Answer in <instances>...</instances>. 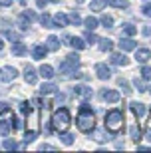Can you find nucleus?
Here are the masks:
<instances>
[{
  "instance_id": "nucleus-47",
  "label": "nucleus",
  "mask_w": 151,
  "mask_h": 153,
  "mask_svg": "<svg viewBox=\"0 0 151 153\" xmlns=\"http://www.w3.org/2000/svg\"><path fill=\"white\" fill-rule=\"evenodd\" d=\"M2 48H4V42H2V40H0V50H2Z\"/></svg>"
},
{
  "instance_id": "nucleus-11",
  "label": "nucleus",
  "mask_w": 151,
  "mask_h": 153,
  "mask_svg": "<svg viewBox=\"0 0 151 153\" xmlns=\"http://www.w3.org/2000/svg\"><path fill=\"white\" fill-rule=\"evenodd\" d=\"M24 79H26V84H30V85H34L38 82V74H36V70H34L30 64L24 68Z\"/></svg>"
},
{
  "instance_id": "nucleus-51",
  "label": "nucleus",
  "mask_w": 151,
  "mask_h": 153,
  "mask_svg": "<svg viewBox=\"0 0 151 153\" xmlns=\"http://www.w3.org/2000/svg\"><path fill=\"white\" fill-rule=\"evenodd\" d=\"M149 91H151V85H149Z\"/></svg>"
},
{
  "instance_id": "nucleus-21",
  "label": "nucleus",
  "mask_w": 151,
  "mask_h": 153,
  "mask_svg": "<svg viewBox=\"0 0 151 153\" xmlns=\"http://www.w3.org/2000/svg\"><path fill=\"white\" fill-rule=\"evenodd\" d=\"M46 46H48V50H50V52H58V50H60V40H58L56 36H50V38L46 40Z\"/></svg>"
},
{
  "instance_id": "nucleus-40",
  "label": "nucleus",
  "mask_w": 151,
  "mask_h": 153,
  "mask_svg": "<svg viewBox=\"0 0 151 153\" xmlns=\"http://www.w3.org/2000/svg\"><path fill=\"white\" fill-rule=\"evenodd\" d=\"M141 12H143L145 16H149V18H151V4H145L143 8H141Z\"/></svg>"
},
{
  "instance_id": "nucleus-22",
  "label": "nucleus",
  "mask_w": 151,
  "mask_h": 153,
  "mask_svg": "<svg viewBox=\"0 0 151 153\" xmlns=\"http://www.w3.org/2000/svg\"><path fill=\"white\" fill-rule=\"evenodd\" d=\"M40 24H42V26H44V28H56V24H54V20H52L50 18V14H42V16H40Z\"/></svg>"
},
{
  "instance_id": "nucleus-1",
  "label": "nucleus",
  "mask_w": 151,
  "mask_h": 153,
  "mask_svg": "<svg viewBox=\"0 0 151 153\" xmlns=\"http://www.w3.org/2000/svg\"><path fill=\"white\" fill-rule=\"evenodd\" d=\"M76 125L82 133H91L95 127V115H94V109L90 105H82L78 111V119H76Z\"/></svg>"
},
{
  "instance_id": "nucleus-44",
  "label": "nucleus",
  "mask_w": 151,
  "mask_h": 153,
  "mask_svg": "<svg viewBox=\"0 0 151 153\" xmlns=\"http://www.w3.org/2000/svg\"><path fill=\"white\" fill-rule=\"evenodd\" d=\"M46 4H48V0H38V8H44Z\"/></svg>"
},
{
  "instance_id": "nucleus-16",
  "label": "nucleus",
  "mask_w": 151,
  "mask_h": 153,
  "mask_svg": "<svg viewBox=\"0 0 151 153\" xmlns=\"http://www.w3.org/2000/svg\"><path fill=\"white\" fill-rule=\"evenodd\" d=\"M54 24H56V28H66L68 24H70V16H66V14H60V12H58L56 16H54Z\"/></svg>"
},
{
  "instance_id": "nucleus-13",
  "label": "nucleus",
  "mask_w": 151,
  "mask_h": 153,
  "mask_svg": "<svg viewBox=\"0 0 151 153\" xmlns=\"http://www.w3.org/2000/svg\"><path fill=\"white\" fill-rule=\"evenodd\" d=\"M149 58H151V52H149V48H135V60L139 64H145V62H149Z\"/></svg>"
},
{
  "instance_id": "nucleus-28",
  "label": "nucleus",
  "mask_w": 151,
  "mask_h": 153,
  "mask_svg": "<svg viewBox=\"0 0 151 153\" xmlns=\"http://www.w3.org/2000/svg\"><path fill=\"white\" fill-rule=\"evenodd\" d=\"M56 90H58V88L54 84H44L42 88H40V91H42V94H54Z\"/></svg>"
},
{
  "instance_id": "nucleus-26",
  "label": "nucleus",
  "mask_w": 151,
  "mask_h": 153,
  "mask_svg": "<svg viewBox=\"0 0 151 153\" xmlns=\"http://www.w3.org/2000/svg\"><path fill=\"white\" fill-rule=\"evenodd\" d=\"M107 4L113 6V8H121V10L129 6V4H127V0H107Z\"/></svg>"
},
{
  "instance_id": "nucleus-33",
  "label": "nucleus",
  "mask_w": 151,
  "mask_h": 153,
  "mask_svg": "<svg viewBox=\"0 0 151 153\" xmlns=\"http://www.w3.org/2000/svg\"><path fill=\"white\" fill-rule=\"evenodd\" d=\"M141 78L143 79H151V68L149 66H143V68H141Z\"/></svg>"
},
{
  "instance_id": "nucleus-10",
  "label": "nucleus",
  "mask_w": 151,
  "mask_h": 153,
  "mask_svg": "<svg viewBox=\"0 0 151 153\" xmlns=\"http://www.w3.org/2000/svg\"><path fill=\"white\" fill-rule=\"evenodd\" d=\"M101 100L107 103H115L119 102V91L115 90H101Z\"/></svg>"
},
{
  "instance_id": "nucleus-35",
  "label": "nucleus",
  "mask_w": 151,
  "mask_h": 153,
  "mask_svg": "<svg viewBox=\"0 0 151 153\" xmlns=\"http://www.w3.org/2000/svg\"><path fill=\"white\" fill-rule=\"evenodd\" d=\"M62 141L66 143V145H72V143H74V135H70V133H66V131H64V135H62Z\"/></svg>"
},
{
  "instance_id": "nucleus-37",
  "label": "nucleus",
  "mask_w": 151,
  "mask_h": 153,
  "mask_svg": "<svg viewBox=\"0 0 151 153\" xmlns=\"http://www.w3.org/2000/svg\"><path fill=\"white\" fill-rule=\"evenodd\" d=\"M4 149H16V143H14V139H6V141H4Z\"/></svg>"
},
{
  "instance_id": "nucleus-41",
  "label": "nucleus",
  "mask_w": 151,
  "mask_h": 153,
  "mask_svg": "<svg viewBox=\"0 0 151 153\" xmlns=\"http://www.w3.org/2000/svg\"><path fill=\"white\" fill-rule=\"evenodd\" d=\"M40 149H42V151H44V149H46V151H54L56 147H54V145H48V143H44V145H40Z\"/></svg>"
},
{
  "instance_id": "nucleus-45",
  "label": "nucleus",
  "mask_w": 151,
  "mask_h": 153,
  "mask_svg": "<svg viewBox=\"0 0 151 153\" xmlns=\"http://www.w3.org/2000/svg\"><path fill=\"white\" fill-rule=\"evenodd\" d=\"M151 147H147V145H139V151H149Z\"/></svg>"
},
{
  "instance_id": "nucleus-46",
  "label": "nucleus",
  "mask_w": 151,
  "mask_h": 153,
  "mask_svg": "<svg viewBox=\"0 0 151 153\" xmlns=\"http://www.w3.org/2000/svg\"><path fill=\"white\" fill-rule=\"evenodd\" d=\"M147 139L151 141V129H147Z\"/></svg>"
},
{
  "instance_id": "nucleus-34",
  "label": "nucleus",
  "mask_w": 151,
  "mask_h": 153,
  "mask_svg": "<svg viewBox=\"0 0 151 153\" xmlns=\"http://www.w3.org/2000/svg\"><path fill=\"white\" fill-rule=\"evenodd\" d=\"M70 22H72V24H76V26H78V24L82 22V18H80V14H78V12H72V14H70Z\"/></svg>"
},
{
  "instance_id": "nucleus-20",
  "label": "nucleus",
  "mask_w": 151,
  "mask_h": 153,
  "mask_svg": "<svg viewBox=\"0 0 151 153\" xmlns=\"http://www.w3.org/2000/svg\"><path fill=\"white\" fill-rule=\"evenodd\" d=\"M68 44L72 46V48H76V50H84L86 48V42L82 38H76V36H70L68 38Z\"/></svg>"
},
{
  "instance_id": "nucleus-15",
  "label": "nucleus",
  "mask_w": 151,
  "mask_h": 153,
  "mask_svg": "<svg viewBox=\"0 0 151 153\" xmlns=\"http://www.w3.org/2000/svg\"><path fill=\"white\" fill-rule=\"evenodd\" d=\"M109 60H112V64H115V66H127V62H129L127 58H125V52H123V54L115 52V54H112Z\"/></svg>"
},
{
  "instance_id": "nucleus-12",
  "label": "nucleus",
  "mask_w": 151,
  "mask_h": 153,
  "mask_svg": "<svg viewBox=\"0 0 151 153\" xmlns=\"http://www.w3.org/2000/svg\"><path fill=\"white\" fill-rule=\"evenodd\" d=\"M95 74H97L100 79H109L113 72H112V68H107L106 64H97V66H95Z\"/></svg>"
},
{
  "instance_id": "nucleus-36",
  "label": "nucleus",
  "mask_w": 151,
  "mask_h": 153,
  "mask_svg": "<svg viewBox=\"0 0 151 153\" xmlns=\"http://www.w3.org/2000/svg\"><path fill=\"white\" fill-rule=\"evenodd\" d=\"M6 38H8V40H14V42H18V34H16V32H12V30H6Z\"/></svg>"
},
{
  "instance_id": "nucleus-50",
  "label": "nucleus",
  "mask_w": 151,
  "mask_h": 153,
  "mask_svg": "<svg viewBox=\"0 0 151 153\" xmlns=\"http://www.w3.org/2000/svg\"><path fill=\"white\" fill-rule=\"evenodd\" d=\"M76 2H80V4H82V2H84V0H76Z\"/></svg>"
},
{
  "instance_id": "nucleus-19",
  "label": "nucleus",
  "mask_w": 151,
  "mask_h": 153,
  "mask_svg": "<svg viewBox=\"0 0 151 153\" xmlns=\"http://www.w3.org/2000/svg\"><path fill=\"white\" fill-rule=\"evenodd\" d=\"M46 54H48V46H36V48H34V52H32L34 60H44Z\"/></svg>"
},
{
  "instance_id": "nucleus-38",
  "label": "nucleus",
  "mask_w": 151,
  "mask_h": 153,
  "mask_svg": "<svg viewBox=\"0 0 151 153\" xmlns=\"http://www.w3.org/2000/svg\"><path fill=\"white\" fill-rule=\"evenodd\" d=\"M133 84H135V88H137L139 91H145V88H143V82H141L139 78H135V79H133Z\"/></svg>"
},
{
  "instance_id": "nucleus-3",
  "label": "nucleus",
  "mask_w": 151,
  "mask_h": 153,
  "mask_svg": "<svg viewBox=\"0 0 151 153\" xmlns=\"http://www.w3.org/2000/svg\"><path fill=\"white\" fill-rule=\"evenodd\" d=\"M14 114H12V108L8 103L0 102V135H8L12 129H14Z\"/></svg>"
},
{
  "instance_id": "nucleus-4",
  "label": "nucleus",
  "mask_w": 151,
  "mask_h": 153,
  "mask_svg": "<svg viewBox=\"0 0 151 153\" xmlns=\"http://www.w3.org/2000/svg\"><path fill=\"white\" fill-rule=\"evenodd\" d=\"M123 121L125 119H123V114L119 109H109L106 114V129L109 133H113V135H118L123 129Z\"/></svg>"
},
{
  "instance_id": "nucleus-39",
  "label": "nucleus",
  "mask_w": 151,
  "mask_h": 153,
  "mask_svg": "<svg viewBox=\"0 0 151 153\" xmlns=\"http://www.w3.org/2000/svg\"><path fill=\"white\" fill-rule=\"evenodd\" d=\"M94 139H95V141H106L107 137H103V133H101V131H95V133H94Z\"/></svg>"
},
{
  "instance_id": "nucleus-49",
  "label": "nucleus",
  "mask_w": 151,
  "mask_h": 153,
  "mask_svg": "<svg viewBox=\"0 0 151 153\" xmlns=\"http://www.w3.org/2000/svg\"><path fill=\"white\" fill-rule=\"evenodd\" d=\"M20 2H22V4H26V2H28V0H20Z\"/></svg>"
},
{
  "instance_id": "nucleus-7",
  "label": "nucleus",
  "mask_w": 151,
  "mask_h": 153,
  "mask_svg": "<svg viewBox=\"0 0 151 153\" xmlns=\"http://www.w3.org/2000/svg\"><path fill=\"white\" fill-rule=\"evenodd\" d=\"M129 109L133 111V115H135L137 119L145 117V114H147V108H145V103H139V102H131V103H129Z\"/></svg>"
},
{
  "instance_id": "nucleus-14",
  "label": "nucleus",
  "mask_w": 151,
  "mask_h": 153,
  "mask_svg": "<svg viewBox=\"0 0 151 153\" xmlns=\"http://www.w3.org/2000/svg\"><path fill=\"white\" fill-rule=\"evenodd\" d=\"M137 48V44H135L131 38H121V42H119V50L121 52H131Z\"/></svg>"
},
{
  "instance_id": "nucleus-48",
  "label": "nucleus",
  "mask_w": 151,
  "mask_h": 153,
  "mask_svg": "<svg viewBox=\"0 0 151 153\" xmlns=\"http://www.w3.org/2000/svg\"><path fill=\"white\" fill-rule=\"evenodd\" d=\"M48 2H54V4H56V2H60V0H48Z\"/></svg>"
},
{
  "instance_id": "nucleus-23",
  "label": "nucleus",
  "mask_w": 151,
  "mask_h": 153,
  "mask_svg": "<svg viewBox=\"0 0 151 153\" xmlns=\"http://www.w3.org/2000/svg\"><path fill=\"white\" fill-rule=\"evenodd\" d=\"M106 0H91V4H90V10H94V12H101L103 8H106Z\"/></svg>"
},
{
  "instance_id": "nucleus-25",
  "label": "nucleus",
  "mask_w": 151,
  "mask_h": 153,
  "mask_svg": "<svg viewBox=\"0 0 151 153\" xmlns=\"http://www.w3.org/2000/svg\"><path fill=\"white\" fill-rule=\"evenodd\" d=\"M84 24H86V28H88V30H95L100 22H97V20H95L94 16H88V18L84 20Z\"/></svg>"
},
{
  "instance_id": "nucleus-8",
  "label": "nucleus",
  "mask_w": 151,
  "mask_h": 153,
  "mask_svg": "<svg viewBox=\"0 0 151 153\" xmlns=\"http://www.w3.org/2000/svg\"><path fill=\"white\" fill-rule=\"evenodd\" d=\"M34 18H36V14H34L32 10H26L20 14V28L22 30H28V26L34 22Z\"/></svg>"
},
{
  "instance_id": "nucleus-27",
  "label": "nucleus",
  "mask_w": 151,
  "mask_h": 153,
  "mask_svg": "<svg viewBox=\"0 0 151 153\" xmlns=\"http://www.w3.org/2000/svg\"><path fill=\"white\" fill-rule=\"evenodd\" d=\"M123 34L125 36H135L137 34V28H135L133 24H123Z\"/></svg>"
},
{
  "instance_id": "nucleus-18",
  "label": "nucleus",
  "mask_w": 151,
  "mask_h": 153,
  "mask_svg": "<svg viewBox=\"0 0 151 153\" xmlns=\"http://www.w3.org/2000/svg\"><path fill=\"white\" fill-rule=\"evenodd\" d=\"M40 76L44 79H52L54 78V68L48 66V64H42V66H40Z\"/></svg>"
},
{
  "instance_id": "nucleus-42",
  "label": "nucleus",
  "mask_w": 151,
  "mask_h": 153,
  "mask_svg": "<svg viewBox=\"0 0 151 153\" xmlns=\"http://www.w3.org/2000/svg\"><path fill=\"white\" fill-rule=\"evenodd\" d=\"M143 36H151V26H149V24L143 26Z\"/></svg>"
},
{
  "instance_id": "nucleus-30",
  "label": "nucleus",
  "mask_w": 151,
  "mask_h": 153,
  "mask_svg": "<svg viewBox=\"0 0 151 153\" xmlns=\"http://www.w3.org/2000/svg\"><path fill=\"white\" fill-rule=\"evenodd\" d=\"M86 42H90V44H94V42H100V38L94 34V30H88V34H86Z\"/></svg>"
},
{
  "instance_id": "nucleus-6",
  "label": "nucleus",
  "mask_w": 151,
  "mask_h": 153,
  "mask_svg": "<svg viewBox=\"0 0 151 153\" xmlns=\"http://www.w3.org/2000/svg\"><path fill=\"white\" fill-rule=\"evenodd\" d=\"M16 76H18V72L12 66H4V68L0 70V82H12Z\"/></svg>"
},
{
  "instance_id": "nucleus-31",
  "label": "nucleus",
  "mask_w": 151,
  "mask_h": 153,
  "mask_svg": "<svg viewBox=\"0 0 151 153\" xmlns=\"http://www.w3.org/2000/svg\"><path fill=\"white\" fill-rule=\"evenodd\" d=\"M131 137H133V141H139V139H141V131H139V127H137V125H133V127H131Z\"/></svg>"
},
{
  "instance_id": "nucleus-2",
  "label": "nucleus",
  "mask_w": 151,
  "mask_h": 153,
  "mask_svg": "<svg viewBox=\"0 0 151 153\" xmlns=\"http://www.w3.org/2000/svg\"><path fill=\"white\" fill-rule=\"evenodd\" d=\"M52 129L58 131V133H64V131H68V127H70V123H72V117H70V109L68 108H60L56 109L54 114H52Z\"/></svg>"
},
{
  "instance_id": "nucleus-32",
  "label": "nucleus",
  "mask_w": 151,
  "mask_h": 153,
  "mask_svg": "<svg viewBox=\"0 0 151 153\" xmlns=\"http://www.w3.org/2000/svg\"><path fill=\"white\" fill-rule=\"evenodd\" d=\"M100 22L103 24L106 28H112V24H113V18H112V16H107V14H106V16H101V20H100Z\"/></svg>"
},
{
  "instance_id": "nucleus-43",
  "label": "nucleus",
  "mask_w": 151,
  "mask_h": 153,
  "mask_svg": "<svg viewBox=\"0 0 151 153\" xmlns=\"http://www.w3.org/2000/svg\"><path fill=\"white\" fill-rule=\"evenodd\" d=\"M12 0H0V6H10Z\"/></svg>"
},
{
  "instance_id": "nucleus-29",
  "label": "nucleus",
  "mask_w": 151,
  "mask_h": 153,
  "mask_svg": "<svg viewBox=\"0 0 151 153\" xmlns=\"http://www.w3.org/2000/svg\"><path fill=\"white\" fill-rule=\"evenodd\" d=\"M119 88L123 90V94H131V88H129V84H127V79H123V78H119Z\"/></svg>"
},
{
  "instance_id": "nucleus-5",
  "label": "nucleus",
  "mask_w": 151,
  "mask_h": 153,
  "mask_svg": "<svg viewBox=\"0 0 151 153\" xmlns=\"http://www.w3.org/2000/svg\"><path fill=\"white\" fill-rule=\"evenodd\" d=\"M78 66H80V56H78V54H70V56H66V60L60 64V74L74 76Z\"/></svg>"
},
{
  "instance_id": "nucleus-9",
  "label": "nucleus",
  "mask_w": 151,
  "mask_h": 153,
  "mask_svg": "<svg viewBox=\"0 0 151 153\" xmlns=\"http://www.w3.org/2000/svg\"><path fill=\"white\" fill-rule=\"evenodd\" d=\"M74 94H76V97H80V100H90L91 97V88H88V85H76L74 88Z\"/></svg>"
},
{
  "instance_id": "nucleus-17",
  "label": "nucleus",
  "mask_w": 151,
  "mask_h": 153,
  "mask_svg": "<svg viewBox=\"0 0 151 153\" xmlns=\"http://www.w3.org/2000/svg\"><path fill=\"white\" fill-rule=\"evenodd\" d=\"M12 54H14V56H26V54H28V48H26V44H22V42L18 40L16 44L12 46Z\"/></svg>"
},
{
  "instance_id": "nucleus-24",
  "label": "nucleus",
  "mask_w": 151,
  "mask_h": 153,
  "mask_svg": "<svg viewBox=\"0 0 151 153\" xmlns=\"http://www.w3.org/2000/svg\"><path fill=\"white\" fill-rule=\"evenodd\" d=\"M112 48H113V42L109 38H101L100 40V50L101 52H112Z\"/></svg>"
}]
</instances>
